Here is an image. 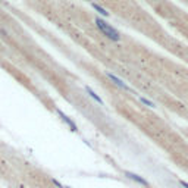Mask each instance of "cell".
Listing matches in <instances>:
<instances>
[{
	"instance_id": "3",
	"label": "cell",
	"mask_w": 188,
	"mask_h": 188,
	"mask_svg": "<svg viewBox=\"0 0 188 188\" xmlns=\"http://www.w3.org/2000/svg\"><path fill=\"white\" fill-rule=\"evenodd\" d=\"M140 101L141 103H144L147 108H155V103H151V101H148L147 99H144V97H140Z\"/></svg>"
},
{
	"instance_id": "5",
	"label": "cell",
	"mask_w": 188,
	"mask_h": 188,
	"mask_svg": "<svg viewBox=\"0 0 188 188\" xmlns=\"http://www.w3.org/2000/svg\"><path fill=\"white\" fill-rule=\"evenodd\" d=\"M93 7H94V9H97V10H99V14H101V15H106V16H108V12H106V10H104L103 7H100V6H99V5H96V3H94V5H93Z\"/></svg>"
},
{
	"instance_id": "1",
	"label": "cell",
	"mask_w": 188,
	"mask_h": 188,
	"mask_svg": "<svg viewBox=\"0 0 188 188\" xmlns=\"http://www.w3.org/2000/svg\"><path fill=\"white\" fill-rule=\"evenodd\" d=\"M96 25H97V28L101 31V34L103 35H106L109 40H112V41H121V34L118 33L116 29H115L112 25H109L106 21L103 19V18H96Z\"/></svg>"
},
{
	"instance_id": "4",
	"label": "cell",
	"mask_w": 188,
	"mask_h": 188,
	"mask_svg": "<svg viewBox=\"0 0 188 188\" xmlns=\"http://www.w3.org/2000/svg\"><path fill=\"white\" fill-rule=\"evenodd\" d=\"M87 91H88V93H90V96L93 97L94 100H96V101H99V103H100V104H101V99H100V97H97V96H96V93H94V91H91L90 88H87Z\"/></svg>"
},
{
	"instance_id": "2",
	"label": "cell",
	"mask_w": 188,
	"mask_h": 188,
	"mask_svg": "<svg viewBox=\"0 0 188 188\" xmlns=\"http://www.w3.org/2000/svg\"><path fill=\"white\" fill-rule=\"evenodd\" d=\"M106 76H108L109 80L112 81V84H113V85H116L118 88L125 90V91H131V87H129V85H128L123 80H121L119 76H116L115 74H112V72H106Z\"/></svg>"
}]
</instances>
